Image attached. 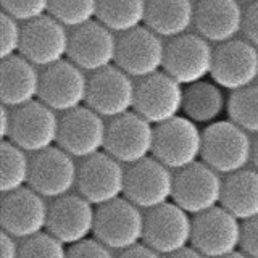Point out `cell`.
I'll list each match as a JSON object with an SVG mask.
<instances>
[{"label": "cell", "mask_w": 258, "mask_h": 258, "mask_svg": "<svg viewBox=\"0 0 258 258\" xmlns=\"http://www.w3.org/2000/svg\"><path fill=\"white\" fill-rule=\"evenodd\" d=\"M174 176L173 169L155 157L145 158L127 166L124 199L144 212L169 204L174 194Z\"/></svg>", "instance_id": "cell-7"}, {"label": "cell", "mask_w": 258, "mask_h": 258, "mask_svg": "<svg viewBox=\"0 0 258 258\" xmlns=\"http://www.w3.org/2000/svg\"><path fill=\"white\" fill-rule=\"evenodd\" d=\"M239 2H250V4H253V2H256V0H239Z\"/></svg>", "instance_id": "cell-44"}, {"label": "cell", "mask_w": 258, "mask_h": 258, "mask_svg": "<svg viewBox=\"0 0 258 258\" xmlns=\"http://www.w3.org/2000/svg\"><path fill=\"white\" fill-rule=\"evenodd\" d=\"M70 37L67 26L56 21L53 16L29 21L23 26L21 52L24 58L40 68H48L67 60L70 52Z\"/></svg>", "instance_id": "cell-21"}, {"label": "cell", "mask_w": 258, "mask_h": 258, "mask_svg": "<svg viewBox=\"0 0 258 258\" xmlns=\"http://www.w3.org/2000/svg\"><path fill=\"white\" fill-rule=\"evenodd\" d=\"M126 173L127 168L107 152L81 160L76 185L78 194L97 208L123 199L126 190Z\"/></svg>", "instance_id": "cell-4"}, {"label": "cell", "mask_w": 258, "mask_h": 258, "mask_svg": "<svg viewBox=\"0 0 258 258\" xmlns=\"http://www.w3.org/2000/svg\"><path fill=\"white\" fill-rule=\"evenodd\" d=\"M20 258H68V247L45 231L21 240Z\"/></svg>", "instance_id": "cell-32"}, {"label": "cell", "mask_w": 258, "mask_h": 258, "mask_svg": "<svg viewBox=\"0 0 258 258\" xmlns=\"http://www.w3.org/2000/svg\"><path fill=\"white\" fill-rule=\"evenodd\" d=\"M108 123L89 107H79L60 116L58 147L76 160L105 152Z\"/></svg>", "instance_id": "cell-15"}, {"label": "cell", "mask_w": 258, "mask_h": 258, "mask_svg": "<svg viewBox=\"0 0 258 258\" xmlns=\"http://www.w3.org/2000/svg\"><path fill=\"white\" fill-rule=\"evenodd\" d=\"M165 258H207L205 255H202L199 250H196L192 245L187 247V248H182L179 252H176L169 256H165Z\"/></svg>", "instance_id": "cell-41"}, {"label": "cell", "mask_w": 258, "mask_h": 258, "mask_svg": "<svg viewBox=\"0 0 258 258\" xmlns=\"http://www.w3.org/2000/svg\"><path fill=\"white\" fill-rule=\"evenodd\" d=\"M0 56L2 60L10 58L21 52L23 44V28L20 26L18 20L12 18L10 15L2 12L0 18Z\"/></svg>", "instance_id": "cell-34"}, {"label": "cell", "mask_w": 258, "mask_h": 258, "mask_svg": "<svg viewBox=\"0 0 258 258\" xmlns=\"http://www.w3.org/2000/svg\"><path fill=\"white\" fill-rule=\"evenodd\" d=\"M224 258H250L247 253H244L242 250H239V252H236V253H232V255H228V256H224Z\"/></svg>", "instance_id": "cell-43"}, {"label": "cell", "mask_w": 258, "mask_h": 258, "mask_svg": "<svg viewBox=\"0 0 258 258\" xmlns=\"http://www.w3.org/2000/svg\"><path fill=\"white\" fill-rule=\"evenodd\" d=\"M242 221L221 205L194 216L192 247L207 258H224L240 250Z\"/></svg>", "instance_id": "cell-12"}, {"label": "cell", "mask_w": 258, "mask_h": 258, "mask_svg": "<svg viewBox=\"0 0 258 258\" xmlns=\"http://www.w3.org/2000/svg\"><path fill=\"white\" fill-rule=\"evenodd\" d=\"M79 165L58 145L32 155L29 187L44 199H60L78 185Z\"/></svg>", "instance_id": "cell-18"}, {"label": "cell", "mask_w": 258, "mask_h": 258, "mask_svg": "<svg viewBox=\"0 0 258 258\" xmlns=\"http://www.w3.org/2000/svg\"><path fill=\"white\" fill-rule=\"evenodd\" d=\"M149 0H99L97 21L113 32L126 34L145 26Z\"/></svg>", "instance_id": "cell-28"}, {"label": "cell", "mask_w": 258, "mask_h": 258, "mask_svg": "<svg viewBox=\"0 0 258 258\" xmlns=\"http://www.w3.org/2000/svg\"><path fill=\"white\" fill-rule=\"evenodd\" d=\"M244 13L239 0H199L194 26L197 34L220 45L236 39L244 26Z\"/></svg>", "instance_id": "cell-23"}, {"label": "cell", "mask_w": 258, "mask_h": 258, "mask_svg": "<svg viewBox=\"0 0 258 258\" xmlns=\"http://www.w3.org/2000/svg\"><path fill=\"white\" fill-rule=\"evenodd\" d=\"M20 253L21 242L4 231L0 232V258H20Z\"/></svg>", "instance_id": "cell-38"}, {"label": "cell", "mask_w": 258, "mask_h": 258, "mask_svg": "<svg viewBox=\"0 0 258 258\" xmlns=\"http://www.w3.org/2000/svg\"><path fill=\"white\" fill-rule=\"evenodd\" d=\"M182 105L184 86L165 71L137 83L134 111L155 127L181 116Z\"/></svg>", "instance_id": "cell-17"}, {"label": "cell", "mask_w": 258, "mask_h": 258, "mask_svg": "<svg viewBox=\"0 0 258 258\" xmlns=\"http://www.w3.org/2000/svg\"><path fill=\"white\" fill-rule=\"evenodd\" d=\"M245 40L258 48V0L247 7L244 13V26H242Z\"/></svg>", "instance_id": "cell-37"}, {"label": "cell", "mask_w": 258, "mask_h": 258, "mask_svg": "<svg viewBox=\"0 0 258 258\" xmlns=\"http://www.w3.org/2000/svg\"><path fill=\"white\" fill-rule=\"evenodd\" d=\"M116 258H165V256L160 255L158 252H155V250L150 248L149 245H145L142 242V244L134 245L131 248L124 250V252H119Z\"/></svg>", "instance_id": "cell-39"}, {"label": "cell", "mask_w": 258, "mask_h": 258, "mask_svg": "<svg viewBox=\"0 0 258 258\" xmlns=\"http://www.w3.org/2000/svg\"><path fill=\"white\" fill-rule=\"evenodd\" d=\"M153 147L155 126L139 113L129 111L123 116L108 121L105 152L124 166H131L153 157Z\"/></svg>", "instance_id": "cell-5"}, {"label": "cell", "mask_w": 258, "mask_h": 258, "mask_svg": "<svg viewBox=\"0 0 258 258\" xmlns=\"http://www.w3.org/2000/svg\"><path fill=\"white\" fill-rule=\"evenodd\" d=\"M99 13V0H50L48 15L63 26L78 29L94 21Z\"/></svg>", "instance_id": "cell-31"}, {"label": "cell", "mask_w": 258, "mask_h": 258, "mask_svg": "<svg viewBox=\"0 0 258 258\" xmlns=\"http://www.w3.org/2000/svg\"><path fill=\"white\" fill-rule=\"evenodd\" d=\"M194 216L174 202L145 212L144 244L163 256L192 245Z\"/></svg>", "instance_id": "cell-8"}, {"label": "cell", "mask_w": 258, "mask_h": 258, "mask_svg": "<svg viewBox=\"0 0 258 258\" xmlns=\"http://www.w3.org/2000/svg\"><path fill=\"white\" fill-rule=\"evenodd\" d=\"M12 126H13V110L2 105L0 107V136H2V141H7L10 137Z\"/></svg>", "instance_id": "cell-40"}, {"label": "cell", "mask_w": 258, "mask_h": 258, "mask_svg": "<svg viewBox=\"0 0 258 258\" xmlns=\"http://www.w3.org/2000/svg\"><path fill=\"white\" fill-rule=\"evenodd\" d=\"M29 153L12 141L0 144V190L5 194L16 192L29 185L31 177Z\"/></svg>", "instance_id": "cell-29"}, {"label": "cell", "mask_w": 258, "mask_h": 258, "mask_svg": "<svg viewBox=\"0 0 258 258\" xmlns=\"http://www.w3.org/2000/svg\"><path fill=\"white\" fill-rule=\"evenodd\" d=\"M252 168L258 171V136L253 139V150H252Z\"/></svg>", "instance_id": "cell-42"}, {"label": "cell", "mask_w": 258, "mask_h": 258, "mask_svg": "<svg viewBox=\"0 0 258 258\" xmlns=\"http://www.w3.org/2000/svg\"><path fill=\"white\" fill-rule=\"evenodd\" d=\"M2 8L12 18L29 23L48 13L50 0H2Z\"/></svg>", "instance_id": "cell-33"}, {"label": "cell", "mask_w": 258, "mask_h": 258, "mask_svg": "<svg viewBox=\"0 0 258 258\" xmlns=\"http://www.w3.org/2000/svg\"><path fill=\"white\" fill-rule=\"evenodd\" d=\"M136 87L137 83H134V78L113 64L89 78L86 107L99 113L105 119L123 116L134 111Z\"/></svg>", "instance_id": "cell-10"}, {"label": "cell", "mask_w": 258, "mask_h": 258, "mask_svg": "<svg viewBox=\"0 0 258 258\" xmlns=\"http://www.w3.org/2000/svg\"><path fill=\"white\" fill-rule=\"evenodd\" d=\"M166 44L163 37L147 26H141L118 39L115 64L131 78L145 79L160 73L165 67Z\"/></svg>", "instance_id": "cell-14"}, {"label": "cell", "mask_w": 258, "mask_h": 258, "mask_svg": "<svg viewBox=\"0 0 258 258\" xmlns=\"http://www.w3.org/2000/svg\"><path fill=\"white\" fill-rule=\"evenodd\" d=\"M215 48L200 34H187L171 39L166 44L163 71L181 86H190L212 78Z\"/></svg>", "instance_id": "cell-6"}, {"label": "cell", "mask_w": 258, "mask_h": 258, "mask_svg": "<svg viewBox=\"0 0 258 258\" xmlns=\"http://www.w3.org/2000/svg\"><path fill=\"white\" fill-rule=\"evenodd\" d=\"M228 116L248 134L258 136V84L229 95Z\"/></svg>", "instance_id": "cell-30"}, {"label": "cell", "mask_w": 258, "mask_h": 258, "mask_svg": "<svg viewBox=\"0 0 258 258\" xmlns=\"http://www.w3.org/2000/svg\"><path fill=\"white\" fill-rule=\"evenodd\" d=\"M224 177L204 161L176 171L173 202L190 216L221 205Z\"/></svg>", "instance_id": "cell-9"}, {"label": "cell", "mask_w": 258, "mask_h": 258, "mask_svg": "<svg viewBox=\"0 0 258 258\" xmlns=\"http://www.w3.org/2000/svg\"><path fill=\"white\" fill-rule=\"evenodd\" d=\"M89 92L86 73L68 58L40 73L39 100L56 113H68L84 107Z\"/></svg>", "instance_id": "cell-16"}, {"label": "cell", "mask_w": 258, "mask_h": 258, "mask_svg": "<svg viewBox=\"0 0 258 258\" xmlns=\"http://www.w3.org/2000/svg\"><path fill=\"white\" fill-rule=\"evenodd\" d=\"M60 116L44 102L36 100L13 110V126L7 141L28 153H40L58 145Z\"/></svg>", "instance_id": "cell-13"}, {"label": "cell", "mask_w": 258, "mask_h": 258, "mask_svg": "<svg viewBox=\"0 0 258 258\" xmlns=\"http://www.w3.org/2000/svg\"><path fill=\"white\" fill-rule=\"evenodd\" d=\"M240 250L250 258H258V216L242 223Z\"/></svg>", "instance_id": "cell-36"}, {"label": "cell", "mask_w": 258, "mask_h": 258, "mask_svg": "<svg viewBox=\"0 0 258 258\" xmlns=\"http://www.w3.org/2000/svg\"><path fill=\"white\" fill-rule=\"evenodd\" d=\"M50 205L29 185L16 192L5 194L0 204L2 231L21 240L31 239L47 231Z\"/></svg>", "instance_id": "cell-11"}, {"label": "cell", "mask_w": 258, "mask_h": 258, "mask_svg": "<svg viewBox=\"0 0 258 258\" xmlns=\"http://www.w3.org/2000/svg\"><path fill=\"white\" fill-rule=\"evenodd\" d=\"M97 220V207L86 200L81 194L52 200L48 210L47 232L52 234L67 247L94 237Z\"/></svg>", "instance_id": "cell-20"}, {"label": "cell", "mask_w": 258, "mask_h": 258, "mask_svg": "<svg viewBox=\"0 0 258 258\" xmlns=\"http://www.w3.org/2000/svg\"><path fill=\"white\" fill-rule=\"evenodd\" d=\"M228 102L229 97H226L224 89L215 81L205 79L184 87L182 115L196 124L210 126L228 113Z\"/></svg>", "instance_id": "cell-25"}, {"label": "cell", "mask_w": 258, "mask_h": 258, "mask_svg": "<svg viewBox=\"0 0 258 258\" xmlns=\"http://www.w3.org/2000/svg\"><path fill=\"white\" fill-rule=\"evenodd\" d=\"M253 139L231 119H221L204 129L202 161L221 176H229L252 163Z\"/></svg>", "instance_id": "cell-1"}, {"label": "cell", "mask_w": 258, "mask_h": 258, "mask_svg": "<svg viewBox=\"0 0 258 258\" xmlns=\"http://www.w3.org/2000/svg\"><path fill=\"white\" fill-rule=\"evenodd\" d=\"M118 39L115 32L100 21H91L78 29H73L70 37L68 60L83 71L97 73L116 61Z\"/></svg>", "instance_id": "cell-22"}, {"label": "cell", "mask_w": 258, "mask_h": 258, "mask_svg": "<svg viewBox=\"0 0 258 258\" xmlns=\"http://www.w3.org/2000/svg\"><path fill=\"white\" fill-rule=\"evenodd\" d=\"M40 73L23 55L2 60L0 64V99L2 105L16 110L39 100Z\"/></svg>", "instance_id": "cell-24"}, {"label": "cell", "mask_w": 258, "mask_h": 258, "mask_svg": "<svg viewBox=\"0 0 258 258\" xmlns=\"http://www.w3.org/2000/svg\"><path fill=\"white\" fill-rule=\"evenodd\" d=\"M68 258H116L113 250L103 245L100 240L91 237L76 245L68 247Z\"/></svg>", "instance_id": "cell-35"}, {"label": "cell", "mask_w": 258, "mask_h": 258, "mask_svg": "<svg viewBox=\"0 0 258 258\" xmlns=\"http://www.w3.org/2000/svg\"><path fill=\"white\" fill-rule=\"evenodd\" d=\"M196 20L192 0H149L145 26L160 37L176 39L187 34Z\"/></svg>", "instance_id": "cell-26"}, {"label": "cell", "mask_w": 258, "mask_h": 258, "mask_svg": "<svg viewBox=\"0 0 258 258\" xmlns=\"http://www.w3.org/2000/svg\"><path fill=\"white\" fill-rule=\"evenodd\" d=\"M221 207L245 223L258 216V171L245 168L224 177Z\"/></svg>", "instance_id": "cell-27"}, {"label": "cell", "mask_w": 258, "mask_h": 258, "mask_svg": "<svg viewBox=\"0 0 258 258\" xmlns=\"http://www.w3.org/2000/svg\"><path fill=\"white\" fill-rule=\"evenodd\" d=\"M145 213L127 199L97 208L94 237L113 252H124L144 242Z\"/></svg>", "instance_id": "cell-2"}, {"label": "cell", "mask_w": 258, "mask_h": 258, "mask_svg": "<svg viewBox=\"0 0 258 258\" xmlns=\"http://www.w3.org/2000/svg\"><path fill=\"white\" fill-rule=\"evenodd\" d=\"M212 81L231 94L256 84L258 48L245 39L220 44L215 48Z\"/></svg>", "instance_id": "cell-19"}, {"label": "cell", "mask_w": 258, "mask_h": 258, "mask_svg": "<svg viewBox=\"0 0 258 258\" xmlns=\"http://www.w3.org/2000/svg\"><path fill=\"white\" fill-rule=\"evenodd\" d=\"M204 150V131L184 115L155 127L153 157L173 171L199 163Z\"/></svg>", "instance_id": "cell-3"}]
</instances>
